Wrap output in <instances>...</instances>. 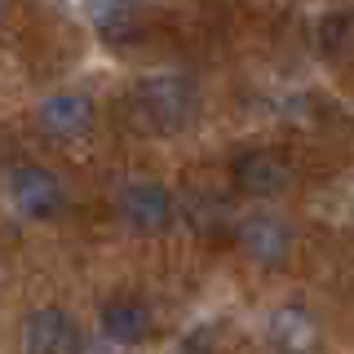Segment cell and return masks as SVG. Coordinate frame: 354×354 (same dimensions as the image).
<instances>
[{
  "mask_svg": "<svg viewBox=\"0 0 354 354\" xmlns=\"http://www.w3.org/2000/svg\"><path fill=\"white\" fill-rule=\"evenodd\" d=\"M5 199H9V208H14L18 217H27V221H53V217L66 213L62 177L53 169H44V164H31V160H22V164L9 169Z\"/></svg>",
  "mask_w": 354,
  "mask_h": 354,
  "instance_id": "cell-1",
  "label": "cell"
},
{
  "mask_svg": "<svg viewBox=\"0 0 354 354\" xmlns=\"http://www.w3.org/2000/svg\"><path fill=\"white\" fill-rule=\"evenodd\" d=\"M138 115L142 124L155 129V133H177L186 129L195 120L199 111V93L191 80H182V75H155V80H147L138 88Z\"/></svg>",
  "mask_w": 354,
  "mask_h": 354,
  "instance_id": "cell-2",
  "label": "cell"
},
{
  "mask_svg": "<svg viewBox=\"0 0 354 354\" xmlns=\"http://www.w3.org/2000/svg\"><path fill=\"white\" fill-rule=\"evenodd\" d=\"M115 213L138 235H160V230H169L177 221V195L164 182H129L115 195Z\"/></svg>",
  "mask_w": 354,
  "mask_h": 354,
  "instance_id": "cell-3",
  "label": "cell"
},
{
  "mask_svg": "<svg viewBox=\"0 0 354 354\" xmlns=\"http://www.w3.org/2000/svg\"><path fill=\"white\" fill-rule=\"evenodd\" d=\"M235 243L239 252L261 270H279V266L292 257V226L274 213H252L235 226Z\"/></svg>",
  "mask_w": 354,
  "mask_h": 354,
  "instance_id": "cell-4",
  "label": "cell"
},
{
  "mask_svg": "<svg viewBox=\"0 0 354 354\" xmlns=\"http://www.w3.org/2000/svg\"><path fill=\"white\" fill-rule=\"evenodd\" d=\"M22 354H75L80 350V324L62 306H40L22 319Z\"/></svg>",
  "mask_w": 354,
  "mask_h": 354,
  "instance_id": "cell-5",
  "label": "cell"
},
{
  "mask_svg": "<svg viewBox=\"0 0 354 354\" xmlns=\"http://www.w3.org/2000/svg\"><path fill=\"white\" fill-rule=\"evenodd\" d=\"M235 186L239 195L248 199H274L288 191V182H292V164H288L283 151H270V147H257V151H243L235 155Z\"/></svg>",
  "mask_w": 354,
  "mask_h": 354,
  "instance_id": "cell-6",
  "label": "cell"
},
{
  "mask_svg": "<svg viewBox=\"0 0 354 354\" xmlns=\"http://www.w3.org/2000/svg\"><path fill=\"white\" fill-rule=\"evenodd\" d=\"M97 124V102L84 88H62L40 102V129L58 142H80Z\"/></svg>",
  "mask_w": 354,
  "mask_h": 354,
  "instance_id": "cell-7",
  "label": "cell"
},
{
  "mask_svg": "<svg viewBox=\"0 0 354 354\" xmlns=\"http://www.w3.org/2000/svg\"><path fill=\"white\" fill-rule=\"evenodd\" d=\"M151 332H155V315L142 297H115V301L102 306V337L111 346L129 350L138 341H147Z\"/></svg>",
  "mask_w": 354,
  "mask_h": 354,
  "instance_id": "cell-8",
  "label": "cell"
},
{
  "mask_svg": "<svg viewBox=\"0 0 354 354\" xmlns=\"http://www.w3.org/2000/svg\"><path fill=\"white\" fill-rule=\"evenodd\" d=\"M279 354H315V341H319V328L306 310H279L274 315V328H270Z\"/></svg>",
  "mask_w": 354,
  "mask_h": 354,
  "instance_id": "cell-9",
  "label": "cell"
},
{
  "mask_svg": "<svg viewBox=\"0 0 354 354\" xmlns=\"http://www.w3.org/2000/svg\"><path fill=\"white\" fill-rule=\"evenodd\" d=\"M177 213H186L199 230H208V235L226 221V208H221V199H213V195H195V204H177Z\"/></svg>",
  "mask_w": 354,
  "mask_h": 354,
  "instance_id": "cell-10",
  "label": "cell"
},
{
  "mask_svg": "<svg viewBox=\"0 0 354 354\" xmlns=\"http://www.w3.org/2000/svg\"><path fill=\"white\" fill-rule=\"evenodd\" d=\"M5 9H9V0H0V18H5Z\"/></svg>",
  "mask_w": 354,
  "mask_h": 354,
  "instance_id": "cell-11",
  "label": "cell"
}]
</instances>
